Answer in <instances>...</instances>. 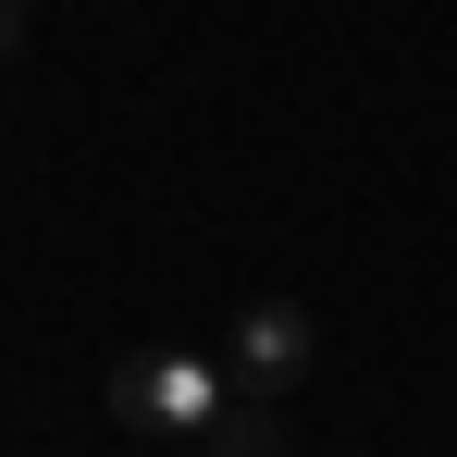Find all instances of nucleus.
Masks as SVG:
<instances>
[{
    "mask_svg": "<svg viewBox=\"0 0 457 457\" xmlns=\"http://www.w3.org/2000/svg\"><path fill=\"white\" fill-rule=\"evenodd\" d=\"M12 37H25V0H0V62H12Z\"/></svg>",
    "mask_w": 457,
    "mask_h": 457,
    "instance_id": "obj_4",
    "label": "nucleus"
},
{
    "mask_svg": "<svg viewBox=\"0 0 457 457\" xmlns=\"http://www.w3.org/2000/svg\"><path fill=\"white\" fill-rule=\"evenodd\" d=\"M297 371H309V309L297 297H247L235 309V383L247 395H297Z\"/></svg>",
    "mask_w": 457,
    "mask_h": 457,
    "instance_id": "obj_2",
    "label": "nucleus"
},
{
    "mask_svg": "<svg viewBox=\"0 0 457 457\" xmlns=\"http://www.w3.org/2000/svg\"><path fill=\"white\" fill-rule=\"evenodd\" d=\"M198 457H285V395H247V383H235V408L211 420Z\"/></svg>",
    "mask_w": 457,
    "mask_h": 457,
    "instance_id": "obj_3",
    "label": "nucleus"
},
{
    "mask_svg": "<svg viewBox=\"0 0 457 457\" xmlns=\"http://www.w3.org/2000/svg\"><path fill=\"white\" fill-rule=\"evenodd\" d=\"M99 408H112L124 433H149V445H211V420L235 408V383L211 371L198 346H137V359H112Z\"/></svg>",
    "mask_w": 457,
    "mask_h": 457,
    "instance_id": "obj_1",
    "label": "nucleus"
}]
</instances>
